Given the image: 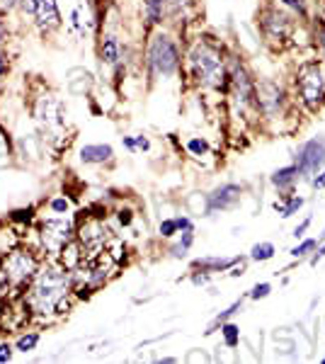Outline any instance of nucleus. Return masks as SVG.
<instances>
[{"label":"nucleus","instance_id":"412c9836","mask_svg":"<svg viewBox=\"0 0 325 364\" xmlns=\"http://www.w3.org/2000/svg\"><path fill=\"white\" fill-rule=\"evenodd\" d=\"M313 245H315V243H313V240H306V243H301V245H299V248H294V250H291V253H294V255H296V258H299V255H304V253H306V250H311V248H313Z\"/></svg>","mask_w":325,"mask_h":364},{"label":"nucleus","instance_id":"bb28decb","mask_svg":"<svg viewBox=\"0 0 325 364\" xmlns=\"http://www.w3.org/2000/svg\"><path fill=\"white\" fill-rule=\"evenodd\" d=\"M284 3H287V5H291V8H299V10H301V0H284Z\"/></svg>","mask_w":325,"mask_h":364},{"label":"nucleus","instance_id":"c756f323","mask_svg":"<svg viewBox=\"0 0 325 364\" xmlns=\"http://www.w3.org/2000/svg\"><path fill=\"white\" fill-rule=\"evenodd\" d=\"M3 34H5V30H3V25H0V42H3Z\"/></svg>","mask_w":325,"mask_h":364},{"label":"nucleus","instance_id":"20e7f679","mask_svg":"<svg viewBox=\"0 0 325 364\" xmlns=\"http://www.w3.org/2000/svg\"><path fill=\"white\" fill-rule=\"evenodd\" d=\"M299 90L309 104H315L323 98V76L315 66H304L299 73Z\"/></svg>","mask_w":325,"mask_h":364},{"label":"nucleus","instance_id":"0eeeda50","mask_svg":"<svg viewBox=\"0 0 325 364\" xmlns=\"http://www.w3.org/2000/svg\"><path fill=\"white\" fill-rule=\"evenodd\" d=\"M69 224H63V221H49L44 226V240H47L49 248L58 250L66 240H69Z\"/></svg>","mask_w":325,"mask_h":364},{"label":"nucleus","instance_id":"4468645a","mask_svg":"<svg viewBox=\"0 0 325 364\" xmlns=\"http://www.w3.org/2000/svg\"><path fill=\"white\" fill-rule=\"evenodd\" d=\"M162 3H165V0H151V3H148V17H151L153 22L160 20V8H162Z\"/></svg>","mask_w":325,"mask_h":364},{"label":"nucleus","instance_id":"6ab92c4d","mask_svg":"<svg viewBox=\"0 0 325 364\" xmlns=\"http://www.w3.org/2000/svg\"><path fill=\"white\" fill-rule=\"evenodd\" d=\"M189 151H192V153H204L206 151V144H204V141H200V139L189 141Z\"/></svg>","mask_w":325,"mask_h":364},{"label":"nucleus","instance_id":"9b49d317","mask_svg":"<svg viewBox=\"0 0 325 364\" xmlns=\"http://www.w3.org/2000/svg\"><path fill=\"white\" fill-rule=\"evenodd\" d=\"M102 56H105L107 63H117L119 58V44H117L115 36H107L105 44H102Z\"/></svg>","mask_w":325,"mask_h":364},{"label":"nucleus","instance_id":"393cba45","mask_svg":"<svg viewBox=\"0 0 325 364\" xmlns=\"http://www.w3.org/2000/svg\"><path fill=\"white\" fill-rule=\"evenodd\" d=\"M309 224H311V218H306L304 224H301V226H299V229H296V236H301V234H304V231H306V229H309Z\"/></svg>","mask_w":325,"mask_h":364},{"label":"nucleus","instance_id":"c85d7f7f","mask_svg":"<svg viewBox=\"0 0 325 364\" xmlns=\"http://www.w3.org/2000/svg\"><path fill=\"white\" fill-rule=\"evenodd\" d=\"M3 3H5V5H8V8H10V5H15L17 0H3Z\"/></svg>","mask_w":325,"mask_h":364},{"label":"nucleus","instance_id":"ddd939ff","mask_svg":"<svg viewBox=\"0 0 325 364\" xmlns=\"http://www.w3.org/2000/svg\"><path fill=\"white\" fill-rule=\"evenodd\" d=\"M272 255H274L272 243H263V245H255V248H252V258H255V260H269Z\"/></svg>","mask_w":325,"mask_h":364},{"label":"nucleus","instance_id":"dca6fc26","mask_svg":"<svg viewBox=\"0 0 325 364\" xmlns=\"http://www.w3.org/2000/svg\"><path fill=\"white\" fill-rule=\"evenodd\" d=\"M224 335H226V343H228V345H236L238 343V328L236 326H226L224 328Z\"/></svg>","mask_w":325,"mask_h":364},{"label":"nucleus","instance_id":"39448f33","mask_svg":"<svg viewBox=\"0 0 325 364\" xmlns=\"http://www.w3.org/2000/svg\"><path fill=\"white\" fill-rule=\"evenodd\" d=\"M323 161H325V141L313 139V141H309V144L304 146V151H301L299 170L311 175V172L318 170V166H323Z\"/></svg>","mask_w":325,"mask_h":364},{"label":"nucleus","instance_id":"a211bd4d","mask_svg":"<svg viewBox=\"0 0 325 364\" xmlns=\"http://www.w3.org/2000/svg\"><path fill=\"white\" fill-rule=\"evenodd\" d=\"M175 229H178V218H175V221H165V224L160 226V234L162 236H173Z\"/></svg>","mask_w":325,"mask_h":364},{"label":"nucleus","instance_id":"5701e85b","mask_svg":"<svg viewBox=\"0 0 325 364\" xmlns=\"http://www.w3.org/2000/svg\"><path fill=\"white\" fill-rule=\"evenodd\" d=\"M53 212H66V209H69V202H66V199H53Z\"/></svg>","mask_w":325,"mask_h":364},{"label":"nucleus","instance_id":"b1692460","mask_svg":"<svg viewBox=\"0 0 325 364\" xmlns=\"http://www.w3.org/2000/svg\"><path fill=\"white\" fill-rule=\"evenodd\" d=\"M22 8H25V12H37V0H25Z\"/></svg>","mask_w":325,"mask_h":364},{"label":"nucleus","instance_id":"6e6552de","mask_svg":"<svg viewBox=\"0 0 325 364\" xmlns=\"http://www.w3.org/2000/svg\"><path fill=\"white\" fill-rule=\"evenodd\" d=\"M238 194H241V187H236V185H226V187L216 190L214 194H211V209H224L228 207V204H233L238 199Z\"/></svg>","mask_w":325,"mask_h":364},{"label":"nucleus","instance_id":"7ed1b4c3","mask_svg":"<svg viewBox=\"0 0 325 364\" xmlns=\"http://www.w3.org/2000/svg\"><path fill=\"white\" fill-rule=\"evenodd\" d=\"M151 63L158 73L162 76H170V73L178 68V49L170 42L168 36H156L151 44Z\"/></svg>","mask_w":325,"mask_h":364},{"label":"nucleus","instance_id":"4be33fe9","mask_svg":"<svg viewBox=\"0 0 325 364\" xmlns=\"http://www.w3.org/2000/svg\"><path fill=\"white\" fill-rule=\"evenodd\" d=\"M10 354H12L10 345H0V362H8V359H10Z\"/></svg>","mask_w":325,"mask_h":364},{"label":"nucleus","instance_id":"9d476101","mask_svg":"<svg viewBox=\"0 0 325 364\" xmlns=\"http://www.w3.org/2000/svg\"><path fill=\"white\" fill-rule=\"evenodd\" d=\"M110 156H112L110 146H85L83 151H80V158L85 163H105L110 161Z\"/></svg>","mask_w":325,"mask_h":364},{"label":"nucleus","instance_id":"2f4dec72","mask_svg":"<svg viewBox=\"0 0 325 364\" xmlns=\"http://www.w3.org/2000/svg\"><path fill=\"white\" fill-rule=\"evenodd\" d=\"M318 255H325V248H323V250H320V253H318Z\"/></svg>","mask_w":325,"mask_h":364},{"label":"nucleus","instance_id":"cd10ccee","mask_svg":"<svg viewBox=\"0 0 325 364\" xmlns=\"http://www.w3.org/2000/svg\"><path fill=\"white\" fill-rule=\"evenodd\" d=\"M5 71V61H3V54H0V73Z\"/></svg>","mask_w":325,"mask_h":364},{"label":"nucleus","instance_id":"1a4fd4ad","mask_svg":"<svg viewBox=\"0 0 325 364\" xmlns=\"http://www.w3.org/2000/svg\"><path fill=\"white\" fill-rule=\"evenodd\" d=\"M8 270H10V275L15 277V280H22V277H27L32 270H34V262H32L27 255L15 253L10 258V262H8Z\"/></svg>","mask_w":325,"mask_h":364},{"label":"nucleus","instance_id":"f3484780","mask_svg":"<svg viewBox=\"0 0 325 364\" xmlns=\"http://www.w3.org/2000/svg\"><path fill=\"white\" fill-rule=\"evenodd\" d=\"M301 204H304V199H294V202L289 204V207H282V209L277 207V209H279V212H282V216H289V214H291V212H296V209H299Z\"/></svg>","mask_w":325,"mask_h":364},{"label":"nucleus","instance_id":"423d86ee","mask_svg":"<svg viewBox=\"0 0 325 364\" xmlns=\"http://www.w3.org/2000/svg\"><path fill=\"white\" fill-rule=\"evenodd\" d=\"M37 22L42 30H47V27H56L58 22H61V15H58V5L56 0H37Z\"/></svg>","mask_w":325,"mask_h":364},{"label":"nucleus","instance_id":"aec40b11","mask_svg":"<svg viewBox=\"0 0 325 364\" xmlns=\"http://www.w3.org/2000/svg\"><path fill=\"white\" fill-rule=\"evenodd\" d=\"M269 294V284H257L255 289H252V297L260 299V297H267Z\"/></svg>","mask_w":325,"mask_h":364},{"label":"nucleus","instance_id":"2eb2a0df","mask_svg":"<svg viewBox=\"0 0 325 364\" xmlns=\"http://www.w3.org/2000/svg\"><path fill=\"white\" fill-rule=\"evenodd\" d=\"M39 343L37 335H25V338H20V343H17V350H22V352H27V350H32L34 345Z\"/></svg>","mask_w":325,"mask_h":364},{"label":"nucleus","instance_id":"f257e3e1","mask_svg":"<svg viewBox=\"0 0 325 364\" xmlns=\"http://www.w3.org/2000/svg\"><path fill=\"white\" fill-rule=\"evenodd\" d=\"M66 286H69V277L63 275L61 270H44L37 280V289H34V302L42 311H51L58 302L66 294Z\"/></svg>","mask_w":325,"mask_h":364},{"label":"nucleus","instance_id":"f8f14e48","mask_svg":"<svg viewBox=\"0 0 325 364\" xmlns=\"http://www.w3.org/2000/svg\"><path fill=\"white\" fill-rule=\"evenodd\" d=\"M296 172H299V168H284V170L274 172L272 182H274V185H279V187H284V185H289V182L294 180Z\"/></svg>","mask_w":325,"mask_h":364},{"label":"nucleus","instance_id":"f03ea898","mask_svg":"<svg viewBox=\"0 0 325 364\" xmlns=\"http://www.w3.org/2000/svg\"><path fill=\"white\" fill-rule=\"evenodd\" d=\"M192 68L197 73V78L202 83L211 85V88H219L224 83L226 73H224V63H221L219 54L211 52L209 47H197L192 52Z\"/></svg>","mask_w":325,"mask_h":364},{"label":"nucleus","instance_id":"a878e982","mask_svg":"<svg viewBox=\"0 0 325 364\" xmlns=\"http://www.w3.org/2000/svg\"><path fill=\"white\" fill-rule=\"evenodd\" d=\"M313 185H315V187H325V172H323V175H320V177H315Z\"/></svg>","mask_w":325,"mask_h":364},{"label":"nucleus","instance_id":"7c9ffc66","mask_svg":"<svg viewBox=\"0 0 325 364\" xmlns=\"http://www.w3.org/2000/svg\"><path fill=\"white\" fill-rule=\"evenodd\" d=\"M320 36H323V49H325V32H323V34H320Z\"/></svg>","mask_w":325,"mask_h":364}]
</instances>
